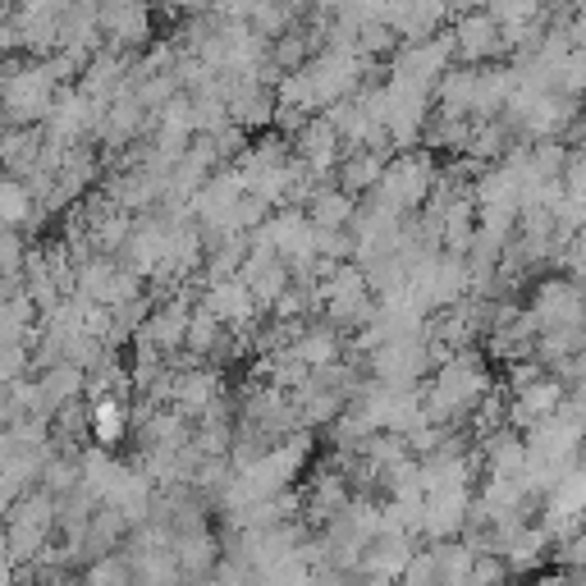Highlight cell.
<instances>
[{"instance_id": "4", "label": "cell", "mask_w": 586, "mask_h": 586, "mask_svg": "<svg viewBox=\"0 0 586 586\" xmlns=\"http://www.w3.org/2000/svg\"><path fill=\"white\" fill-rule=\"evenodd\" d=\"M92 436L101 445H115V440L125 436V408L115 404V399H101L97 404V413H92Z\"/></svg>"}, {"instance_id": "1", "label": "cell", "mask_w": 586, "mask_h": 586, "mask_svg": "<svg viewBox=\"0 0 586 586\" xmlns=\"http://www.w3.org/2000/svg\"><path fill=\"white\" fill-rule=\"evenodd\" d=\"M56 73L51 64H6V73H0V110L10 115L14 125H32V120H47L51 106H56Z\"/></svg>"}, {"instance_id": "5", "label": "cell", "mask_w": 586, "mask_h": 586, "mask_svg": "<svg viewBox=\"0 0 586 586\" xmlns=\"http://www.w3.org/2000/svg\"><path fill=\"white\" fill-rule=\"evenodd\" d=\"M317 216H321V225H344V216H348V202H344V198H321Z\"/></svg>"}, {"instance_id": "2", "label": "cell", "mask_w": 586, "mask_h": 586, "mask_svg": "<svg viewBox=\"0 0 586 586\" xmlns=\"http://www.w3.org/2000/svg\"><path fill=\"white\" fill-rule=\"evenodd\" d=\"M42 385V408H60V404H73V395L83 389V367L78 362H60V367H47V376L37 380Z\"/></svg>"}, {"instance_id": "3", "label": "cell", "mask_w": 586, "mask_h": 586, "mask_svg": "<svg viewBox=\"0 0 586 586\" xmlns=\"http://www.w3.org/2000/svg\"><path fill=\"white\" fill-rule=\"evenodd\" d=\"M23 220H32V192H28V183H19V179H0V225H23Z\"/></svg>"}]
</instances>
